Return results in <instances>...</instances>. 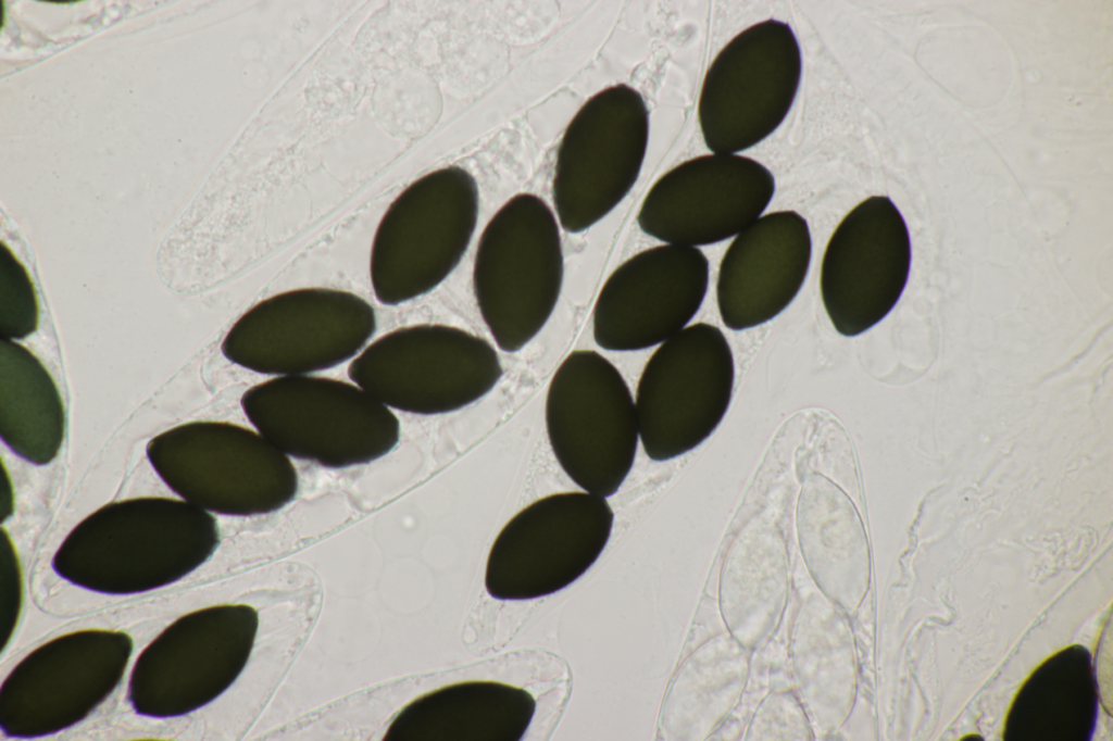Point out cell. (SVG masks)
I'll return each mask as SVG.
<instances>
[{
  "mask_svg": "<svg viewBox=\"0 0 1113 741\" xmlns=\"http://www.w3.org/2000/svg\"><path fill=\"white\" fill-rule=\"evenodd\" d=\"M240 404L257 431L286 455L326 468L376 461L400 438L390 407L343 380L278 376L249 388Z\"/></svg>",
  "mask_w": 1113,
  "mask_h": 741,
  "instance_id": "6da1fadb",
  "label": "cell"
},
{
  "mask_svg": "<svg viewBox=\"0 0 1113 741\" xmlns=\"http://www.w3.org/2000/svg\"><path fill=\"white\" fill-rule=\"evenodd\" d=\"M564 273L561 237L549 205L533 193L505 202L478 241L473 289L498 347L516 352L545 326Z\"/></svg>",
  "mask_w": 1113,
  "mask_h": 741,
  "instance_id": "7a4b0ae2",
  "label": "cell"
},
{
  "mask_svg": "<svg viewBox=\"0 0 1113 741\" xmlns=\"http://www.w3.org/2000/svg\"><path fill=\"white\" fill-rule=\"evenodd\" d=\"M147 456L174 492L216 513H272L299 487L288 455L259 431L228 422L173 427L149 441Z\"/></svg>",
  "mask_w": 1113,
  "mask_h": 741,
  "instance_id": "3957f363",
  "label": "cell"
},
{
  "mask_svg": "<svg viewBox=\"0 0 1113 741\" xmlns=\"http://www.w3.org/2000/svg\"><path fill=\"white\" fill-rule=\"evenodd\" d=\"M478 188L460 166L424 175L389 205L374 236L370 275L379 302L425 294L457 267L474 234Z\"/></svg>",
  "mask_w": 1113,
  "mask_h": 741,
  "instance_id": "277c9868",
  "label": "cell"
},
{
  "mask_svg": "<svg viewBox=\"0 0 1113 741\" xmlns=\"http://www.w3.org/2000/svg\"><path fill=\"white\" fill-rule=\"evenodd\" d=\"M554 456L586 492L613 495L629 474L639 440L635 401L617 368L593 350L571 352L546 400Z\"/></svg>",
  "mask_w": 1113,
  "mask_h": 741,
  "instance_id": "5b68a950",
  "label": "cell"
},
{
  "mask_svg": "<svg viewBox=\"0 0 1113 741\" xmlns=\"http://www.w3.org/2000/svg\"><path fill=\"white\" fill-rule=\"evenodd\" d=\"M218 532L214 518L167 498L110 503L83 520L54 557L72 578H163L205 561Z\"/></svg>",
  "mask_w": 1113,
  "mask_h": 741,
  "instance_id": "8992f818",
  "label": "cell"
},
{
  "mask_svg": "<svg viewBox=\"0 0 1113 741\" xmlns=\"http://www.w3.org/2000/svg\"><path fill=\"white\" fill-rule=\"evenodd\" d=\"M502 373L488 341L438 324L392 330L348 367L350 379L386 406L420 415L449 413L477 401Z\"/></svg>",
  "mask_w": 1113,
  "mask_h": 741,
  "instance_id": "52a82bcc",
  "label": "cell"
},
{
  "mask_svg": "<svg viewBox=\"0 0 1113 741\" xmlns=\"http://www.w3.org/2000/svg\"><path fill=\"white\" fill-rule=\"evenodd\" d=\"M376 330L372 305L343 290L301 288L267 298L232 326L221 349L267 375H309L354 356Z\"/></svg>",
  "mask_w": 1113,
  "mask_h": 741,
  "instance_id": "ba28073f",
  "label": "cell"
},
{
  "mask_svg": "<svg viewBox=\"0 0 1113 741\" xmlns=\"http://www.w3.org/2000/svg\"><path fill=\"white\" fill-rule=\"evenodd\" d=\"M734 381V355L718 327L696 323L663 341L648 360L636 391L646 454L662 462L700 445L724 418Z\"/></svg>",
  "mask_w": 1113,
  "mask_h": 741,
  "instance_id": "9c48e42d",
  "label": "cell"
},
{
  "mask_svg": "<svg viewBox=\"0 0 1113 741\" xmlns=\"http://www.w3.org/2000/svg\"><path fill=\"white\" fill-rule=\"evenodd\" d=\"M802 58L791 27L770 18L736 35L708 68L698 103L706 147L735 154L770 136L796 98Z\"/></svg>",
  "mask_w": 1113,
  "mask_h": 741,
  "instance_id": "30bf717a",
  "label": "cell"
},
{
  "mask_svg": "<svg viewBox=\"0 0 1113 741\" xmlns=\"http://www.w3.org/2000/svg\"><path fill=\"white\" fill-rule=\"evenodd\" d=\"M648 137L649 112L634 88L611 86L584 103L556 152L552 198L563 229L586 230L627 196L639 176Z\"/></svg>",
  "mask_w": 1113,
  "mask_h": 741,
  "instance_id": "8fae6325",
  "label": "cell"
},
{
  "mask_svg": "<svg viewBox=\"0 0 1113 741\" xmlns=\"http://www.w3.org/2000/svg\"><path fill=\"white\" fill-rule=\"evenodd\" d=\"M613 522L605 498L586 491L536 500L495 539L486 564L487 592L499 600H529L566 588L598 560Z\"/></svg>",
  "mask_w": 1113,
  "mask_h": 741,
  "instance_id": "7c38bea8",
  "label": "cell"
},
{
  "mask_svg": "<svg viewBox=\"0 0 1113 741\" xmlns=\"http://www.w3.org/2000/svg\"><path fill=\"white\" fill-rule=\"evenodd\" d=\"M906 224L886 196H872L838 224L824 251L820 288L824 309L842 336H858L896 305L909 277Z\"/></svg>",
  "mask_w": 1113,
  "mask_h": 741,
  "instance_id": "4fadbf2b",
  "label": "cell"
},
{
  "mask_svg": "<svg viewBox=\"0 0 1113 741\" xmlns=\"http://www.w3.org/2000/svg\"><path fill=\"white\" fill-rule=\"evenodd\" d=\"M775 191L772 173L739 154L687 160L662 175L637 215L640 229L670 244H713L761 216Z\"/></svg>",
  "mask_w": 1113,
  "mask_h": 741,
  "instance_id": "5bb4252c",
  "label": "cell"
},
{
  "mask_svg": "<svg viewBox=\"0 0 1113 741\" xmlns=\"http://www.w3.org/2000/svg\"><path fill=\"white\" fill-rule=\"evenodd\" d=\"M709 261L696 247L663 244L622 263L592 311L596 343L610 351L647 349L681 330L705 297Z\"/></svg>",
  "mask_w": 1113,
  "mask_h": 741,
  "instance_id": "9a60e30c",
  "label": "cell"
},
{
  "mask_svg": "<svg viewBox=\"0 0 1113 741\" xmlns=\"http://www.w3.org/2000/svg\"><path fill=\"white\" fill-rule=\"evenodd\" d=\"M811 255L810 228L800 214L776 211L756 218L720 264L716 297L724 325L748 329L781 313L800 291Z\"/></svg>",
  "mask_w": 1113,
  "mask_h": 741,
  "instance_id": "2e32d148",
  "label": "cell"
},
{
  "mask_svg": "<svg viewBox=\"0 0 1113 741\" xmlns=\"http://www.w3.org/2000/svg\"><path fill=\"white\" fill-rule=\"evenodd\" d=\"M789 657L793 691L815 739L836 733L854 705L855 648L847 614L818 590L806 594L795 613Z\"/></svg>",
  "mask_w": 1113,
  "mask_h": 741,
  "instance_id": "e0dca14e",
  "label": "cell"
},
{
  "mask_svg": "<svg viewBox=\"0 0 1113 741\" xmlns=\"http://www.w3.org/2000/svg\"><path fill=\"white\" fill-rule=\"evenodd\" d=\"M537 703L525 689L490 680L464 681L428 692L403 707L388 741H517Z\"/></svg>",
  "mask_w": 1113,
  "mask_h": 741,
  "instance_id": "ac0fdd59",
  "label": "cell"
},
{
  "mask_svg": "<svg viewBox=\"0 0 1113 741\" xmlns=\"http://www.w3.org/2000/svg\"><path fill=\"white\" fill-rule=\"evenodd\" d=\"M786 550L777 530L760 523L735 541L718 581V610L726 631L749 650L777 628L789 596Z\"/></svg>",
  "mask_w": 1113,
  "mask_h": 741,
  "instance_id": "d6986e66",
  "label": "cell"
},
{
  "mask_svg": "<svg viewBox=\"0 0 1113 741\" xmlns=\"http://www.w3.org/2000/svg\"><path fill=\"white\" fill-rule=\"evenodd\" d=\"M751 650L727 631L716 633L683 662L668 694L664 725L678 740H706L731 715L745 693Z\"/></svg>",
  "mask_w": 1113,
  "mask_h": 741,
  "instance_id": "ffe728a7",
  "label": "cell"
},
{
  "mask_svg": "<svg viewBox=\"0 0 1113 741\" xmlns=\"http://www.w3.org/2000/svg\"><path fill=\"white\" fill-rule=\"evenodd\" d=\"M65 411L43 364L14 340H0V436L23 460L46 465L59 454Z\"/></svg>",
  "mask_w": 1113,
  "mask_h": 741,
  "instance_id": "44dd1931",
  "label": "cell"
},
{
  "mask_svg": "<svg viewBox=\"0 0 1113 741\" xmlns=\"http://www.w3.org/2000/svg\"><path fill=\"white\" fill-rule=\"evenodd\" d=\"M798 535L817 590L852 614L864 594L865 570L858 522L843 494L829 488L808 489L799 504Z\"/></svg>",
  "mask_w": 1113,
  "mask_h": 741,
  "instance_id": "7402d4cb",
  "label": "cell"
},
{
  "mask_svg": "<svg viewBox=\"0 0 1113 741\" xmlns=\"http://www.w3.org/2000/svg\"><path fill=\"white\" fill-rule=\"evenodd\" d=\"M1 339H23L38 326V303L25 267L3 244L1 252Z\"/></svg>",
  "mask_w": 1113,
  "mask_h": 741,
  "instance_id": "603a6c76",
  "label": "cell"
},
{
  "mask_svg": "<svg viewBox=\"0 0 1113 741\" xmlns=\"http://www.w3.org/2000/svg\"><path fill=\"white\" fill-rule=\"evenodd\" d=\"M749 741L814 740L808 714L793 690H775L756 706L748 724Z\"/></svg>",
  "mask_w": 1113,
  "mask_h": 741,
  "instance_id": "cb8c5ba5",
  "label": "cell"
}]
</instances>
